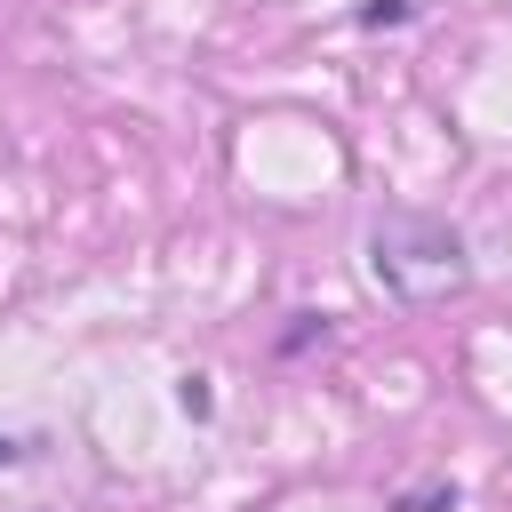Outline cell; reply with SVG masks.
I'll return each mask as SVG.
<instances>
[{
	"label": "cell",
	"instance_id": "cell-1",
	"mask_svg": "<svg viewBox=\"0 0 512 512\" xmlns=\"http://www.w3.org/2000/svg\"><path fill=\"white\" fill-rule=\"evenodd\" d=\"M376 280L400 296H448L464 288V240L432 216H392L376 224Z\"/></svg>",
	"mask_w": 512,
	"mask_h": 512
},
{
	"label": "cell",
	"instance_id": "cell-2",
	"mask_svg": "<svg viewBox=\"0 0 512 512\" xmlns=\"http://www.w3.org/2000/svg\"><path fill=\"white\" fill-rule=\"evenodd\" d=\"M8 456H16V440H0V464H8Z\"/></svg>",
	"mask_w": 512,
	"mask_h": 512
}]
</instances>
